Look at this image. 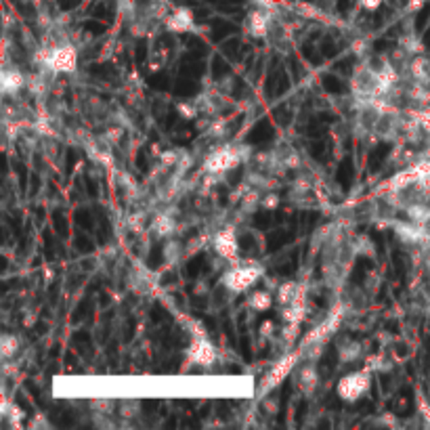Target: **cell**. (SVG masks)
Masks as SVG:
<instances>
[{
  "instance_id": "obj_1",
  "label": "cell",
  "mask_w": 430,
  "mask_h": 430,
  "mask_svg": "<svg viewBox=\"0 0 430 430\" xmlns=\"http://www.w3.org/2000/svg\"><path fill=\"white\" fill-rule=\"evenodd\" d=\"M369 386H372V372L363 367L359 372L342 376L336 386V393L344 403H355L369 391Z\"/></svg>"
},
{
  "instance_id": "obj_2",
  "label": "cell",
  "mask_w": 430,
  "mask_h": 430,
  "mask_svg": "<svg viewBox=\"0 0 430 430\" xmlns=\"http://www.w3.org/2000/svg\"><path fill=\"white\" fill-rule=\"evenodd\" d=\"M265 269L258 265V263H250V265H235L231 267L223 277H221V283L229 290V292H246L250 290L258 279L263 277Z\"/></svg>"
},
{
  "instance_id": "obj_3",
  "label": "cell",
  "mask_w": 430,
  "mask_h": 430,
  "mask_svg": "<svg viewBox=\"0 0 430 430\" xmlns=\"http://www.w3.org/2000/svg\"><path fill=\"white\" fill-rule=\"evenodd\" d=\"M40 63L53 74H74L78 67V53L72 45H57L40 53Z\"/></svg>"
},
{
  "instance_id": "obj_4",
  "label": "cell",
  "mask_w": 430,
  "mask_h": 430,
  "mask_svg": "<svg viewBox=\"0 0 430 430\" xmlns=\"http://www.w3.org/2000/svg\"><path fill=\"white\" fill-rule=\"evenodd\" d=\"M246 153L241 151L239 145H225L221 149H214L206 160H204V170L208 175H225L231 168L239 166L244 162Z\"/></svg>"
},
{
  "instance_id": "obj_5",
  "label": "cell",
  "mask_w": 430,
  "mask_h": 430,
  "mask_svg": "<svg viewBox=\"0 0 430 430\" xmlns=\"http://www.w3.org/2000/svg\"><path fill=\"white\" fill-rule=\"evenodd\" d=\"M300 357H303L300 349L294 351V353L283 355V357H281V359H279V361L263 376L261 384H258V397H265L267 393H271L273 389H277V386L294 372V367H296V363L300 361Z\"/></svg>"
},
{
  "instance_id": "obj_6",
  "label": "cell",
  "mask_w": 430,
  "mask_h": 430,
  "mask_svg": "<svg viewBox=\"0 0 430 430\" xmlns=\"http://www.w3.org/2000/svg\"><path fill=\"white\" fill-rule=\"evenodd\" d=\"M342 317H344V309L338 305V307L327 315V319H325L321 325L313 327V330L303 338V344H300V351H305V349H309V347H315V344H325V340L340 327Z\"/></svg>"
},
{
  "instance_id": "obj_7",
  "label": "cell",
  "mask_w": 430,
  "mask_h": 430,
  "mask_svg": "<svg viewBox=\"0 0 430 430\" xmlns=\"http://www.w3.org/2000/svg\"><path fill=\"white\" fill-rule=\"evenodd\" d=\"M217 347L208 340V336L204 338H191V344L187 349V361L191 365H200V367H212L217 363Z\"/></svg>"
},
{
  "instance_id": "obj_8",
  "label": "cell",
  "mask_w": 430,
  "mask_h": 430,
  "mask_svg": "<svg viewBox=\"0 0 430 430\" xmlns=\"http://www.w3.org/2000/svg\"><path fill=\"white\" fill-rule=\"evenodd\" d=\"M212 248L225 261H235L239 256V244H237V233L235 227H223L217 235L212 237Z\"/></svg>"
},
{
  "instance_id": "obj_9",
  "label": "cell",
  "mask_w": 430,
  "mask_h": 430,
  "mask_svg": "<svg viewBox=\"0 0 430 430\" xmlns=\"http://www.w3.org/2000/svg\"><path fill=\"white\" fill-rule=\"evenodd\" d=\"M193 25H195V17L193 11L187 7H177L164 17V28L172 34H187L193 30Z\"/></svg>"
},
{
  "instance_id": "obj_10",
  "label": "cell",
  "mask_w": 430,
  "mask_h": 430,
  "mask_svg": "<svg viewBox=\"0 0 430 430\" xmlns=\"http://www.w3.org/2000/svg\"><path fill=\"white\" fill-rule=\"evenodd\" d=\"M305 317H307V296H305V290H303L290 305H286L281 309V319L286 323H303Z\"/></svg>"
},
{
  "instance_id": "obj_11",
  "label": "cell",
  "mask_w": 430,
  "mask_h": 430,
  "mask_svg": "<svg viewBox=\"0 0 430 430\" xmlns=\"http://www.w3.org/2000/svg\"><path fill=\"white\" fill-rule=\"evenodd\" d=\"M317 384H319V374H317V367L313 363H307L298 369L296 374V386L300 391H303V395L311 397L317 389Z\"/></svg>"
},
{
  "instance_id": "obj_12",
  "label": "cell",
  "mask_w": 430,
  "mask_h": 430,
  "mask_svg": "<svg viewBox=\"0 0 430 430\" xmlns=\"http://www.w3.org/2000/svg\"><path fill=\"white\" fill-rule=\"evenodd\" d=\"M374 91L378 93V95H384V93H389L393 86L397 84V80H399V74L393 69V65L391 63H384L376 74H374Z\"/></svg>"
},
{
  "instance_id": "obj_13",
  "label": "cell",
  "mask_w": 430,
  "mask_h": 430,
  "mask_svg": "<svg viewBox=\"0 0 430 430\" xmlns=\"http://www.w3.org/2000/svg\"><path fill=\"white\" fill-rule=\"evenodd\" d=\"M25 76L21 69L17 67H5L3 74H0V89H3L5 95H13L17 91H21L25 86Z\"/></svg>"
},
{
  "instance_id": "obj_14",
  "label": "cell",
  "mask_w": 430,
  "mask_h": 430,
  "mask_svg": "<svg viewBox=\"0 0 430 430\" xmlns=\"http://www.w3.org/2000/svg\"><path fill=\"white\" fill-rule=\"evenodd\" d=\"M246 34L252 38H265L269 34V15L265 11H252L246 17Z\"/></svg>"
},
{
  "instance_id": "obj_15",
  "label": "cell",
  "mask_w": 430,
  "mask_h": 430,
  "mask_svg": "<svg viewBox=\"0 0 430 430\" xmlns=\"http://www.w3.org/2000/svg\"><path fill=\"white\" fill-rule=\"evenodd\" d=\"M175 231H177V221H175L172 214H168V212L155 214L153 221H151V233L155 237H170Z\"/></svg>"
},
{
  "instance_id": "obj_16",
  "label": "cell",
  "mask_w": 430,
  "mask_h": 430,
  "mask_svg": "<svg viewBox=\"0 0 430 430\" xmlns=\"http://www.w3.org/2000/svg\"><path fill=\"white\" fill-rule=\"evenodd\" d=\"M361 344L357 340H342L338 344V357L342 363H353L361 357Z\"/></svg>"
},
{
  "instance_id": "obj_17",
  "label": "cell",
  "mask_w": 430,
  "mask_h": 430,
  "mask_svg": "<svg viewBox=\"0 0 430 430\" xmlns=\"http://www.w3.org/2000/svg\"><path fill=\"white\" fill-rule=\"evenodd\" d=\"M305 288L300 286L298 281H283V283H279V288H277V292H275V300L281 305V307H286V305H290L292 300L303 292Z\"/></svg>"
},
{
  "instance_id": "obj_18",
  "label": "cell",
  "mask_w": 430,
  "mask_h": 430,
  "mask_svg": "<svg viewBox=\"0 0 430 430\" xmlns=\"http://www.w3.org/2000/svg\"><path fill=\"white\" fill-rule=\"evenodd\" d=\"M248 305L252 311H269L273 307V294L271 292H265V290H256L250 294L248 298Z\"/></svg>"
},
{
  "instance_id": "obj_19",
  "label": "cell",
  "mask_w": 430,
  "mask_h": 430,
  "mask_svg": "<svg viewBox=\"0 0 430 430\" xmlns=\"http://www.w3.org/2000/svg\"><path fill=\"white\" fill-rule=\"evenodd\" d=\"M19 351V338L15 334H3L0 336V355L3 359H11L13 355H17Z\"/></svg>"
},
{
  "instance_id": "obj_20",
  "label": "cell",
  "mask_w": 430,
  "mask_h": 430,
  "mask_svg": "<svg viewBox=\"0 0 430 430\" xmlns=\"http://www.w3.org/2000/svg\"><path fill=\"white\" fill-rule=\"evenodd\" d=\"M409 69H411V76H413L420 84H426V82L430 80V61H428V59H424V57H413Z\"/></svg>"
},
{
  "instance_id": "obj_21",
  "label": "cell",
  "mask_w": 430,
  "mask_h": 430,
  "mask_svg": "<svg viewBox=\"0 0 430 430\" xmlns=\"http://www.w3.org/2000/svg\"><path fill=\"white\" fill-rule=\"evenodd\" d=\"M183 323L187 325L185 330L191 334V338H204V336H208V332H206V325H204L200 319H193V317H185V319H183Z\"/></svg>"
},
{
  "instance_id": "obj_22",
  "label": "cell",
  "mask_w": 430,
  "mask_h": 430,
  "mask_svg": "<svg viewBox=\"0 0 430 430\" xmlns=\"http://www.w3.org/2000/svg\"><path fill=\"white\" fill-rule=\"evenodd\" d=\"M401 49L403 51H407L409 55H418V53H422V42H420V38L418 36H403L401 40Z\"/></svg>"
},
{
  "instance_id": "obj_23",
  "label": "cell",
  "mask_w": 430,
  "mask_h": 430,
  "mask_svg": "<svg viewBox=\"0 0 430 430\" xmlns=\"http://www.w3.org/2000/svg\"><path fill=\"white\" fill-rule=\"evenodd\" d=\"M139 409H141V403L135 401V399H128V401H122L120 403V413L124 418H135L139 413Z\"/></svg>"
},
{
  "instance_id": "obj_24",
  "label": "cell",
  "mask_w": 430,
  "mask_h": 430,
  "mask_svg": "<svg viewBox=\"0 0 430 430\" xmlns=\"http://www.w3.org/2000/svg\"><path fill=\"white\" fill-rule=\"evenodd\" d=\"M181 254H183V250H181V244H177V241H168L164 246V256L168 263H175L177 258H181Z\"/></svg>"
},
{
  "instance_id": "obj_25",
  "label": "cell",
  "mask_w": 430,
  "mask_h": 430,
  "mask_svg": "<svg viewBox=\"0 0 430 430\" xmlns=\"http://www.w3.org/2000/svg\"><path fill=\"white\" fill-rule=\"evenodd\" d=\"M413 122L418 126H422L426 133H430V107L428 109H420V111H413Z\"/></svg>"
},
{
  "instance_id": "obj_26",
  "label": "cell",
  "mask_w": 430,
  "mask_h": 430,
  "mask_svg": "<svg viewBox=\"0 0 430 430\" xmlns=\"http://www.w3.org/2000/svg\"><path fill=\"white\" fill-rule=\"evenodd\" d=\"M177 111H179V116L185 118V120H195L197 114H200V109H197L193 103H179V105H177Z\"/></svg>"
},
{
  "instance_id": "obj_27",
  "label": "cell",
  "mask_w": 430,
  "mask_h": 430,
  "mask_svg": "<svg viewBox=\"0 0 430 430\" xmlns=\"http://www.w3.org/2000/svg\"><path fill=\"white\" fill-rule=\"evenodd\" d=\"M279 204H281V200H279V195L277 193H267V195H263V200H261V206L265 208V210H277L279 208Z\"/></svg>"
},
{
  "instance_id": "obj_28",
  "label": "cell",
  "mask_w": 430,
  "mask_h": 430,
  "mask_svg": "<svg viewBox=\"0 0 430 430\" xmlns=\"http://www.w3.org/2000/svg\"><path fill=\"white\" fill-rule=\"evenodd\" d=\"M91 405L97 413H105V416L111 413V409H114V401H109V399H95Z\"/></svg>"
},
{
  "instance_id": "obj_29",
  "label": "cell",
  "mask_w": 430,
  "mask_h": 430,
  "mask_svg": "<svg viewBox=\"0 0 430 430\" xmlns=\"http://www.w3.org/2000/svg\"><path fill=\"white\" fill-rule=\"evenodd\" d=\"M122 128L120 126H111V128H107L105 131V139L109 141V143H118L120 141V137H122Z\"/></svg>"
},
{
  "instance_id": "obj_30",
  "label": "cell",
  "mask_w": 430,
  "mask_h": 430,
  "mask_svg": "<svg viewBox=\"0 0 430 430\" xmlns=\"http://www.w3.org/2000/svg\"><path fill=\"white\" fill-rule=\"evenodd\" d=\"M258 334H261L263 338H271V336L275 334V323H273L271 319L263 321V323H261V330H258Z\"/></svg>"
},
{
  "instance_id": "obj_31",
  "label": "cell",
  "mask_w": 430,
  "mask_h": 430,
  "mask_svg": "<svg viewBox=\"0 0 430 430\" xmlns=\"http://www.w3.org/2000/svg\"><path fill=\"white\" fill-rule=\"evenodd\" d=\"M418 407H420V413L424 416V422L430 426V403H426L422 395H418Z\"/></svg>"
},
{
  "instance_id": "obj_32",
  "label": "cell",
  "mask_w": 430,
  "mask_h": 430,
  "mask_svg": "<svg viewBox=\"0 0 430 430\" xmlns=\"http://www.w3.org/2000/svg\"><path fill=\"white\" fill-rule=\"evenodd\" d=\"M382 3L384 0H359V7L365 9V11H376V9L382 7Z\"/></svg>"
},
{
  "instance_id": "obj_33",
  "label": "cell",
  "mask_w": 430,
  "mask_h": 430,
  "mask_svg": "<svg viewBox=\"0 0 430 430\" xmlns=\"http://www.w3.org/2000/svg\"><path fill=\"white\" fill-rule=\"evenodd\" d=\"M143 221H145V214L137 212L135 217H131V227H133L135 231H141V229H143Z\"/></svg>"
},
{
  "instance_id": "obj_34",
  "label": "cell",
  "mask_w": 430,
  "mask_h": 430,
  "mask_svg": "<svg viewBox=\"0 0 430 430\" xmlns=\"http://www.w3.org/2000/svg\"><path fill=\"white\" fill-rule=\"evenodd\" d=\"M223 133H225V120L214 122V124H212V128H210V135L219 137V135H223Z\"/></svg>"
},
{
  "instance_id": "obj_35",
  "label": "cell",
  "mask_w": 430,
  "mask_h": 430,
  "mask_svg": "<svg viewBox=\"0 0 430 430\" xmlns=\"http://www.w3.org/2000/svg\"><path fill=\"white\" fill-rule=\"evenodd\" d=\"M382 361H384L382 357H367L365 369H369V372H374V369H380V367H382V365H380Z\"/></svg>"
},
{
  "instance_id": "obj_36",
  "label": "cell",
  "mask_w": 430,
  "mask_h": 430,
  "mask_svg": "<svg viewBox=\"0 0 430 430\" xmlns=\"http://www.w3.org/2000/svg\"><path fill=\"white\" fill-rule=\"evenodd\" d=\"M162 162L168 164V166L177 164V151H168V153H164V155H162Z\"/></svg>"
}]
</instances>
